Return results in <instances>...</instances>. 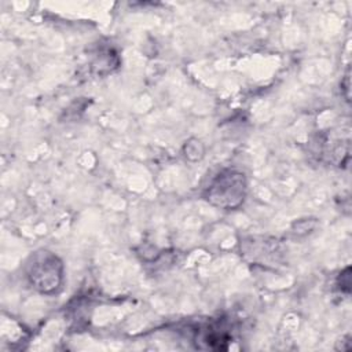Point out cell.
<instances>
[{
  "label": "cell",
  "mask_w": 352,
  "mask_h": 352,
  "mask_svg": "<svg viewBox=\"0 0 352 352\" xmlns=\"http://www.w3.org/2000/svg\"><path fill=\"white\" fill-rule=\"evenodd\" d=\"M246 192V182L243 173L235 170H224L219 173L208 187L206 198L220 208H236L242 204Z\"/></svg>",
  "instance_id": "6da1fadb"
},
{
  "label": "cell",
  "mask_w": 352,
  "mask_h": 352,
  "mask_svg": "<svg viewBox=\"0 0 352 352\" xmlns=\"http://www.w3.org/2000/svg\"><path fill=\"white\" fill-rule=\"evenodd\" d=\"M28 276L34 287L43 293H50L60 285L62 265L55 256L44 252V254L34 257Z\"/></svg>",
  "instance_id": "7a4b0ae2"
}]
</instances>
